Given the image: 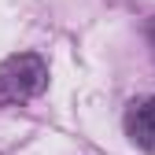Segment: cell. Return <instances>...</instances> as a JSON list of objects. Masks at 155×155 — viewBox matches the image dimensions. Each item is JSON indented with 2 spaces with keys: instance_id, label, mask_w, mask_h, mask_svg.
<instances>
[{
  "instance_id": "obj_1",
  "label": "cell",
  "mask_w": 155,
  "mask_h": 155,
  "mask_svg": "<svg viewBox=\"0 0 155 155\" xmlns=\"http://www.w3.org/2000/svg\"><path fill=\"white\" fill-rule=\"evenodd\" d=\"M48 85V63L37 52H18L0 63V107L26 104Z\"/></svg>"
},
{
  "instance_id": "obj_2",
  "label": "cell",
  "mask_w": 155,
  "mask_h": 155,
  "mask_svg": "<svg viewBox=\"0 0 155 155\" xmlns=\"http://www.w3.org/2000/svg\"><path fill=\"white\" fill-rule=\"evenodd\" d=\"M126 133H129V140L137 148L155 151V96H144V100L129 104V111H126Z\"/></svg>"
},
{
  "instance_id": "obj_3",
  "label": "cell",
  "mask_w": 155,
  "mask_h": 155,
  "mask_svg": "<svg viewBox=\"0 0 155 155\" xmlns=\"http://www.w3.org/2000/svg\"><path fill=\"white\" fill-rule=\"evenodd\" d=\"M148 45H151V52H155V18L148 22Z\"/></svg>"
}]
</instances>
